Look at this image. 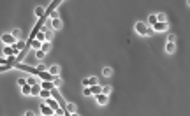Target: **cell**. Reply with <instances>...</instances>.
<instances>
[{
  "label": "cell",
  "instance_id": "obj_9",
  "mask_svg": "<svg viewBox=\"0 0 190 116\" xmlns=\"http://www.w3.org/2000/svg\"><path fill=\"white\" fill-rule=\"evenodd\" d=\"M48 74H51L53 77L60 76V67H58V65H51V67L48 69Z\"/></svg>",
  "mask_w": 190,
  "mask_h": 116
},
{
  "label": "cell",
  "instance_id": "obj_20",
  "mask_svg": "<svg viewBox=\"0 0 190 116\" xmlns=\"http://www.w3.org/2000/svg\"><path fill=\"white\" fill-rule=\"evenodd\" d=\"M148 23H150V27H155L158 21H157V14H150L148 16Z\"/></svg>",
  "mask_w": 190,
  "mask_h": 116
},
{
  "label": "cell",
  "instance_id": "obj_18",
  "mask_svg": "<svg viewBox=\"0 0 190 116\" xmlns=\"http://www.w3.org/2000/svg\"><path fill=\"white\" fill-rule=\"evenodd\" d=\"M21 93H23V95H30V93H32V86L27 83L25 86H21Z\"/></svg>",
  "mask_w": 190,
  "mask_h": 116
},
{
  "label": "cell",
  "instance_id": "obj_33",
  "mask_svg": "<svg viewBox=\"0 0 190 116\" xmlns=\"http://www.w3.org/2000/svg\"><path fill=\"white\" fill-rule=\"evenodd\" d=\"M153 34H155V32H153V28H152V27H148V28H146V37H150V35H153Z\"/></svg>",
  "mask_w": 190,
  "mask_h": 116
},
{
  "label": "cell",
  "instance_id": "obj_35",
  "mask_svg": "<svg viewBox=\"0 0 190 116\" xmlns=\"http://www.w3.org/2000/svg\"><path fill=\"white\" fill-rule=\"evenodd\" d=\"M187 4H189V5H190V0H187Z\"/></svg>",
  "mask_w": 190,
  "mask_h": 116
},
{
  "label": "cell",
  "instance_id": "obj_1",
  "mask_svg": "<svg viewBox=\"0 0 190 116\" xmlns=\"http://www.w3.org/2000/svg\"><path fill=\"white\" fill-rule=\"evenodd\" d=\"M146 28H148V25L143 23V21H137V23L134 25V30H136L139 35H143V37H146Z\"/></svg>",
  "mask_w": 190,
  "mask_h": 116
},
{
  "label": "cell",
  "instance_id": "obj_34",
  "mask_svg": "<svg viewBox=\"0 0 190 116\" xmlns=\"http://www.w3.org/2000/svg\"><path fill=\"white\" fill-rule=\"evenodd\" d=\"M25 116H35V115H34L32 111H27V113H25Z\"/></svg>",
  "mask_w": 190,
  "mask_h": 116
},
{
  "label": "cell",
  "instance_id": "obj_24",
  "mask_svg": "<svg viewBox=\"0 0 190 116\" xmlns=\"http://www.w3.org/2000/svg\"><path fill=\"white\" fill-rule=\"evenodd\" d=\"M40 46H42V42H39L37 39H35V40H32V44H30V48H34L35 51H39V49H40Z\"/></svg>",
  "mask_w": 190,
  "mask_h": 116
},
{
  "label": "cell",
  "instance_id": "obj_27",
  "mask_svg": "<svg viewBox=\"0 0 190 116\" xmlns=\"http://www.w3.org/2000/svg\"><path fill=\"white\" fill-rule=\"evenodd\" d=\"M39 40V42H46V34L42 32V30H39V34H37V37H35Z\"/></svg>",
  "mask_w": 190,
  "mask_h": 116
},
{
  "label": "cell",
  "instance_id": "obj_25",
  "mask_svg": "<svg viewBox=\"0 0 190 116\" xmlns=\"http://www.w3.org/2000/svg\"><path fill=\"white\" fill-rule=\"evenodd\" d=\"M53 84H55V88H60V86H62V77L60 76L53 77Z\"/></svg>",
  "mask_w": 190,
  "mask_h": 116
},
{
  "label": "cell",
  "instance_id": "obj_30",
  "mask_svg": "<svg viewBox=\"0 0 190 116\" xmlns=\"http://www.w3.org/2000/svg\"><path fill=\"white\" fill-rule=\"evenodd\" d=\"M167 42H176V35H174V34H169V35H167Z\"/></svg>",
  "mask_w": 190,
  "mask_h": 116
},
{
  "label": "cell",
  "instance_id": "obj_14",
  "mask_svg": "<svg viewBox=\"0 0 190 116\" xmlns=\"http://www.w3.org/2000/svg\"><path fill=\"white\" fill-rule=\"evenodd\" d=\"M88 88L92 90V95H95V97L102 93V86H100V84H95V86H88Z\"/></svg>",
  "mask_w": 190,
  "mask_h": 116
},
{
  "label": "cell",
  "instance_id": "obj_32",
  "mask_svg": "<svg viewBox=\"0 0 190 116\" xmlns=\"http://www.w3.org/2000/svg\"><path fill=\"white\" fill-rule=\"evenodd\" d=\"M83 95H85V97H90V95H92V90H90V88H85V90H83Z\"/></svg>",
  "mask_w": 190,
  "mask_h": 116
},
{
  "label": "cell",
  "instance_id": "obj_2",
  "mask_svg": "<svg viewBox=\"0 0 190 116\" xmlns=\"http://www.w3.org/2000/svg\"><path fill=\"white\" fill-rule=\"evenodd\" d=\"M0 40H2V42H4L5 46H14V44L18 42V40H16V39L12 37L11 34H2V37H0Z\"/></svg>",
  "mask_w": 190,
  "mask_h": 116
},
{
  "label": "cell",
  "instance_id": "obj_10",
  "mask_svg": "<svg viewBox=\"0 0 190 116\" xmlns=\"http://www.w3.org/2000/svg\"><path fill=\"white\" fill-rule=\"evenodd\" d=\"M51 28H53V30H60V28H62V19H60V18L51 19Z\"/></svg>",
  "mask_w": 190,
  "mask_h": 116
},
{
  "label": "cell",
  "instance_id": "obj_31",
  "mask_svg": "<svg viewBox=\"0 0 190 116\" xmlns=\"http://www.w3.org/2000/svg\"><path fill=\"white\" fill-rule=\"evenodd\" d=\"M18 84H20V86H25V84H27V79H25V77H20V79H18Z\"/></svg>",
  "mask_w": 190,
  "mask_h": 116
},
{
  "label": "cell",
  "instance_id": "obj_21",
  "mask_svg": "<svg viewBox=\"0 0 190 116\" xmlns=\"http://www.w3.org/2000/svg\"><path fill=\"white\" fill-rule=\"evenodd\" d=\"M11 35L16 39V40H20V37H21V30H20V28H14V30L11 32Z\"/></svg>",
  "mask_w": 190,
  "mask_h": 116
},
{
  "label": "cell",
  "instance_id": "obj_23",
  "mask_svg": "<svg viewBox=\"0 0 190 116\" xmlns=\"http://www.w3.org/2000/svg\"><path fill=\"white\" fill-rule=\"evenodd\" d=\"M157 21H158V23H164V21H167V16H165L164 12H158V14H157Z\"/></svg>",
  "mask_w": 190,
  "mask_h": 116
},
{
  "label": "cell",
  "instance_id": "obj_17",
  "mask_svg": "<svg viewBox=\"0 0 190 116\" xmlns=\"http://www.w3.org/2000/svg\"><path fill=\"white\" fill-rule=\"evenodd\" d=\"M49 49H51V42H42V46H40V51L42 53H49Z\"/></svg>",
  "mask_w": 190,
  "mask_h": 116
},
{
  "label": "cell",
  "instance_id": "obj_22",
  "mask_svg": "<svg viewBox=\"0 0 190 116\" xmlns=\"http://www.w3.org/2000/svg\"><path fill=\"white\" fill-rule=\"evenodd\" d=\"M27 83H28L30 86H34V84H37L39 83V79L35 76H30V77H27Z\"/></svg>",
  "mask_w": 190,
  "mask_h": 116
},
{
  "label": "cell",
  "instance_id": "obj_11",
  "mask_svg": "<svg viewBox=\"0 0 190 116\" xmlns=\"http://www.w3.org/2000/svg\"><path fill=\"white\" fill-rule=\"evenodd\" d=\"M76 111H77L76 104H74V102H67V107H65V113H69V115H74Z\"/></svg>",
  "mask_w": 190,
  "mask_h": 116
},
{
  "label": "cell",
  "instance_id": "obj_12",
  "mask_svg": "<svg viewBox=\"0 0 190 116\" xmlns=\"http://www.w3.org/2000/svg\"><path fill=\"white\" fill-rule=\"evenodd\" d=\"M174 51H176V42H167V44H165V53L173 55Z\"/></svg>",
  "mask_w": 190,
  "mask_h": 116
},
{
  "label": "cell",
  "instance_id": "obj_7",
  "mask_svg": "<svg viewBox=\"0 0 190 116\" xmlns=\"http://www.w3.org/2000/svg\"><path fill=\"white\" fill-rule=\"evenodd\" d=\"M95 99H97V104H99V106H106V104H108V100H109V97H108V95H104V93L97 95Z\"/></svg>",
  "mask_w": 190,
  "mask_h": 116
},
{
  "label": "cell",
  "instance_id": "obj_13",
  "mask_svg": "<svg viewBox=\"0 0 190 116\" xmlns=\"http://www.w3.org/2000/svg\"><path fill=\"white\" fill-rule=\"evenodd\" d=\"M4 55L9 58V56H14V55H16V51L12 49V46H4Z\"/></svg>",
  "mask_w": 190,
  "mask_h": 116
},
{
  "label": "cell",
  "instance_id": "obj_3",
  "mask_svg": "<svg viewBox=\"0 0 190 116\" xmlns=\"http://www.w3.org/2000/svg\"><path fill=\"white\" fill-rule=\"evenodd\" d=\"M40 113H42V116H53L55 113H53V109L46 104V102H40Z\"/></svg>",
  "mask_w": 190,
  "mask_h": 116
},
{
  "label": "cell",
  "instance_id": "obj_8",
  "mask_svg": "<svg viewBox=\"0 0 190 116\" xmlns=\"http://www.w3.org/2000/svg\"><path fill=\"white\" fill-rule=\"evenodd\" d=\"M39 84H40V88H44V90H55L53 81H39Z\"/></svg>",
  "mask_w": 190,
  "mask_h": 116
},
{
  "label": "cell",
  "instance_id": "obj_19",
  "mask_svg": "<svg viewBox=\"0 0 190 116\" xmlns=\"http://www.w3.org/2000/svg\"><path fill=\"white\" fill-rule=\"evenodd\" d=\"M39 93H40V84H34V86H32V93H30V95H34V97H39Z\"/></svg>",
  "mask_w": 190,
  "mask_h": 116
},
{
  "label": "cell",
  "instance_id": "obj_6",
  "mask_svg": "<svg viewBox=\"0 0 190 116\" xmlns=\"http://www.w3.org/2000/svg\"><path fill=\"white\" fill-rule=\"evenodd\" d=\"M153 32H164V30H167L169 28V23L167 21H164V23H157L155 27H152Z\"/></svg>",
  "mask_w": 190,
  "mask_h": 116
},
{
  "label": "cell",
  "instance_id": "obj_15",
  "mask_svg": "<svg viewBox=\"0 0 190 116\" xmlns=\"http://www.w3.org/2000/svg\"><path fill=\"white\" fill-rule=\"evenodd\" d=\"M51 92H53V90H44V88H40V93H39V97L48 100V99L51 97Z\"/></svg>",
  "mask_w": 190,
  "mask_h": 116
},
{
  "label": "cell",
  "instance_id": "obj_16",
  "mask_svg": "<svg viewBox=\"0 0 190 116\" xmlns=\"http://www.w3.org/2000/svg\"><path fill=\"white\" fill-rule=\"evenodd\" d=\"M34 12H35V16H37L39 19H42V18L46 16V11H44L40 5H39V7H35V11H34Z\"/></svg>",
  "mask_w": 190,
  "mask_h": 116
},
{
  "label": "cell",
  "instance_id": "obj_28",
  "mask_svg": "<svg viewBox=\"0 0 190 116\" xmlns=\"http://www.w3.org/2000/svg\"><path fill=\"white\" fill-rule=\"evenodd\" d=\"M111 92H113V88H111V86H102V93H104V95H108V97H109V95H111Z\"/></svg>",
  "mask_w": 190,
  "mask_h": 116
},
{
  "label": "cell",
  "instance_id": "obj_36",
  "mask_svg": "<svg viewBox=\"0 0 190 116\" xmlns=\"http://www.w3.org/2000/svg\"><path fill=\"white\" fill-rule=\"evenodd\" d=\"M53 116H58V115H53Z\"/></svg>",
  "mask_w": 190,
  "mask_h": 116
},
{
  "label": "cell",
  "instance_id": "obj_5",
  "mask_svg": "<svg viewBox=\"0 0 190 116\" xmlns=\"http://www.w3.org/2000/svg\"><path fill=\"white\" fill-rule=\"evenodd\" d=\"M60 4H62L60 0H55V2H51V4H49V7H48V11H46V16H44V18H48L49 14H53V12H55V9H56Z\"/></svg>",
  "mask_w": 190,
  "mask_h": 116
},
{
  "label": "cell",
  "instance_id": "obj_4",
  "mask_svg": "<svg viewBox=\"0 0 190 116\" xmlns=\"http://www.w3.org/2000/svg\"><path fill=\"white\" fill-rule=\"evenodd\" d=\"M95 84H99V79L95 76H90L83 79V86H95Z\"/></svg>",
  "mask_w": 190,
  "mask_h": 116
},
{
  "label": "cell",
  "instance_id": "obj_26",
  "mask_svg": "<svg viewBox=\"0 0 190 116\" xmlns=\"http://www.w3.org/2000/svg\"><path fill=\"white\" fill-rule=\"evenodd\" d=\"M102 76H106V77H111V76H113V69H111V67H106V69L102 71Z\"/></svg>",
  "mask_w": 190,
  "mask_h": 116
},
{
  "label": "cell",
  "instance_id": "obj_29",
  "mask_svg": "<svg viewBox=\"0 0 190 116\" xmlns=\"http://www.w3.org/2000/svg\"><path fill=\"white\" fill-rule=\"evenodd\" d=\"M44 56H46V53H42L40 49H39V51H35V58H37V60H42Z\"/></svg>",
  "mask_w": 190,
  "mask_h": 116
}]
</instances>
